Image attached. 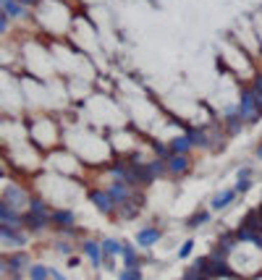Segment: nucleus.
Listing matches in <instances>:
<instances>
[{"label":"nucleus","mask_w":262,"mask_h":280,"mask_svg":"<svg viewBox=\"0 0 262 280\" xmlns=\"http://www.w3.org/2000/svg\"><path fill=\"white\" fill-rule=\"evenodd\" d=\"M236 108H238V113H241V118H244L246 126H254V123H260V120H262V108H260V102H257V97H254V92H252L246 84L241 87V92H238Z\"/></svg>","instance_id":"obj_1"},{"label":"nucleus","mask_w":262,"mask_h":280,"mask_svg":"<svg viewBox=\"0 0 262 280\" xmlns=\"http://www.w3.org/2000/svg\"><path fill=\"white\" fill-rule=\"evenodd\" d=\"M29 202H32V194H29L21 184H5L3 191H0V204L16 210V212H26Z\"/></svg>","instance_id":"obj_2"},{"label":"nucleus","mask_w":262,"mask_h":280,"mask_svg":"<svg viewBox=\"0 0 262 280\" xmlns=\"http://www.w3.org/2000/svg\"><path fill=\"white\" fill-rule=\"evenodd\" d=\"M32 257H29V252H21V249H16L13 254H3V259H0V270H3L5 278H16L21 275V272H29V267H32Z\"/></svg>","instance_id":"obj_3"},{"label":"nucleus","mask_w":262,"mask_h":280,"mask_svg":"<svg viewBox=\"0 0 262 280\" xmlns=\"http://www.w3.org/2000/svg\"><path fill=\"white\" fill-rule=\"evenodd\" d=\"M87 199H89V204L97 210L100 215H105V217H115V215H118V202L113 199L110 191H107L105 186L89 188V191H87Z\"/></svg>","instance_id":"obj_4"},{"label":"nucleus","mask_w":262,"mask_h":280,"mask_svg":"<svg viewBox=\"0 0 262 280\" xmlns=\"http://www.w3.org/2000/svg\"><path fill=\"white\" fill-rule=\"evenodd\" d=\"M52 231H58L60 236H76V212L71 207H55L52 210Z\"/></svg>","instance_id":"obj_5"},{"label":"nucleus","mask_w":262,"mask_h":280,"mask_svg":"<svg viewBox=\"0 0 262 280\" xmlns=\"http://www.w3.org/2000/svg\"><path fill=\"white\" fill-rule=\"evenodd\" d=\"M165 168H168V176L179 181L191 173L194 160H191V155H171V157H165Z\"/></svg>","instance_id":"obj_6"},{"label":"nucleus","mask_w":262,"mask_h":280,"mask_svg":"<svg viewBox=\"0 0 262 280\" xmlns=\"http://www.w3.org/2000/svg\"><path fill=\"white\" fill-rule=\"evenodd\" d=\"M0 241L5 244V249H21L29 241V231L16 225H0Z\"/></svg>","instance_id":"obj_7"},{"label":"nucleus","mask_w":262,"mask_h":280,"mask_svg":"<svg viewBox=\"0 0 262 280\" xmlns=\"http://www.w3.org/2000/svg\"><path fill=\"white\" fill-rule=\"evenodd\" d=\"M24 228L29 231V236H37V233H45L52 228V212L45 215V212H32L26 210L24 212Z\"/></svg>","instance_id":"obj_8"},{"label":"nucleus","mask_w":262,"mask_h":280,"mask_svg":"<svg viewBox=\"0 0 262 280\" xmlns=\"http://www.w3.org/2000/svg\"><path fill=\"white\" fill-rule=\"evenodd\" d=\"M244 118H241V113H238L236 105H228L226 110H223V116H220V128L226 131V136H236V134H241V128H244Z\"/></svg>","instance_id":"obj_9"},{"label":"nucleus","mask_w":262,"mask_h":280,"mask_svg":"<svg viewBox=\"0 0 262 280\" xmlns=\"http://www.w3.org/2000/svg\"><path fill=\"white\" fill-rule=\"evenodd\" d=\"M238 196H241V194L236 191V186L223 188V191H218L210 199V210H212V212H226L228 207H234V204L238 202Z\"/></svg>","instance_id":"obj_10"},{"label":"nucleus","mask_w":262,"mask_h":280,"mask_svg":"<svg viewBox=\"0 0 262 280\" xmlns=\"http://www.w3.org/2000/svg\"><path fill=\"white\" fill-rule=\"evenodd\" d=\"M0 11L8 13L13 21H29L32 19V8H26L21 0H0Z\"/></svg>","instance_id":"obj_11"},{"label":"nucleus","mask_w":262,"mask_h":280,"mask_svg":"<svg viewBox=\"0 0 262 280\" xmlns=\"http://www.w3.org/2000/svg\"><path fill=\"white\" fill-rule=\"evenodd\" d=\"M79 249H81V254L87 257V259L95 264V267L100 270V264H103V241H95V238H81V244H79Z\"/></svg>","instance_id":"obj_12"},{"label":"nucleus","mask_w":262,"mask_h":280,"mask_svg":"<svg viewBox=\"0 0 262 280\" xmlns=\"http://www.w3.org/2000/svg\"><path fill=\"white\" fill-rule=\"evenodd\" d=\"M160 238H163V228H157V225H147V228H142L139 233H136V246H139V249H152Z\"/></svg>","instance_id":"obj_13"},{"label":"nucleus","mask_w":262,"mask_h":280,"mask_svg":"<svg viewBox=\"0 0 262 280\" xmlns=\"http://www.w3.org/2000/svg\"><path fill=\"white\" fill-rule=\"evenodd\" d=\"M168 149H171V155H191L194 152V141L189 139V134H179V136H171L168 139Z\"/></svg>","instance_id":"obj_14"},{"label":"nucleus","mask_w":262,"mask_h":280,"mask_svg":"<svg viewBox=\"0 0 262 280\" xmlns=\"http://www.w3.org/2000/svg\"><path fill=\"white\" fill-rule=\"evenodd\" d=\"M212 220V210L210 207H202V210H197V212H191L186 217V228L189 231H197V228H202V225H207Z\"/></svg>","instance_id":"obj_15"},{"label":"nucleus","mask_w":262,"mask_h":280,"mask_svg":"<svg viewBox=\"0 0 262 280\" xmlns=\"http://www.w3.org/2000/svg\"><path fill=\"white\" fill-rule=\"evenodd\" d=\"M121 259H123V267H139V252H136V246L129 244V241H123Z\"/></svg>","instance_id":"obj_16"},{"label":"nucleus","mask_w":262,"mask_h":280,"mask_svg":"<svg viewBox=\"0 0 262 280\" xmlns=\"http://www.w3.org/2000/svg\"><path fill=\"white\" fill-rule=\"evenodd\" d=\"M121 252H123V241L121 238H113V236H107V238H103V254L105 257H121ZM103 257V259H105Z\"/></svg>","instance_id":"obj_17"},{"label":"nucleus","mask_w":262,"mask_h":280,"mask_svg":"<svg viewBox=\"0 0 262 280\" xmlns=\"http://www.w3.org/2000/svg\"><path fill=\"white\" fill-rule=\"evenodd\" d=\"M52 278V267H45V264H32L29 267V280H50Z\"/></svg>","instance_id":"obj_18"},{"label":"nucleus","mask_w":262,"mask_h":280,"mask_svg":"<svg viewBox=\"0 0 262 280\" xmlns=\"http://www.w3.org/2000/svg\"><path fill=\"white\" fill-rule=\"evenodd\" d=\"M254 92V97H257V102H260V108H262V71H257L254 76L249 79V84H246Z\"/></svg>","instance_id":"obj_19"},{"label":"nucleus","mask_w":262,"mask_h":280,"mask_svg":"<svg viewBox=\"0 0 262 280\" xmlns=\"http://www.w3.org/2000/svg\"><path fill=\"white\" fill-rule=\"evenodd\" d=\"M118 280H142V270L139 267H123Z\"/></svg>","instance_id":"obj_20"},{"label":"nucleus","mask_w":262,"mask_h":280,"mask_svg":"<svg viewBox=\"0 0 262 280\" xmlns=\"http://www.w3.org/2000/svg\"><path fill=\"white\" fill-rule=\"evenodd\" d=\"M194 252V238H186L181 241V249H179V259H189V254Z\"/></svg>","instance_id":"obj_21"},{"label":"nucleus","mask_w":262,"mask_h":280,"mask_svg":"<svg viewBox=\"0 0 262 280\" xmlns=\"http://www.w3.org/2000/svg\"><path fill=\"white\" fill-rule=\"evenodd\" d=\"M241 178H257V170H254L252 165H241V168L236 170V181H241Z\"/></svg>","instance_id":"obj_22"},{"label":"nucleus","mask_w":262,"mask_h":280,"mask_svg":"<svg viewBox=\"0 0 262 280\" xmlns=\"http://www.w3.org/2000/svg\"><path fill=\"white\" fill-rule=\"evenodd\" d=\"M236 191L238 194H246V191H252V186H254V178H241V181H236Z\"/></svg>","instance_id":"obj_23"},{"label":"nucleus","mask_w":262,"mask_h":280,"mask_svg":"<svg viewBox=\"0 0 262 280\" xmlns=\"http://www.w3.org/2000/svg\"><path fill=\"white\" fill-rule=\"evenodd\" d=\"M11 21H13V19L8 16V13H3V11H0V34H3V37L11 32Z\"/></svg>","instance_id":"obj_24"},{"label":"nucleus","mask_w":262,"mask_h":280,"mask_svg":"<svg viewBox=\"0 0 262 280\" xmlns=\"http://www.w3.org/2000/svg\"><path fill=\"white\" fill-rule=\"evenodd\" d=\"M55 252L63 254V257H71V254H74V246L68 244V241H58V244H55Z\"/></svg>","instance_id":"obj_25"},{"label":"nucleus","mask_w":262,"mask_h":280,"mask_svg":"<svg viewBox=\"0 0 262 280\" xmlns=\"http://www.w3.org/2000/svg\"><path fill=\"white\" fill-rule=\"evenodd\" d=\"M21 3H24L26 8H40V5H42V0H21Z\"/></svg>","instance_id":"obj_26"},{"label":"nucleus","mask_w":262,"mask_h":280,"mask_svg":"<svg viewBox=\"0 0 262 280\" xmlns=\"http://www.w3.org/2000/svg\"><path fill=\"white\" fill-rule=\"evenodd\" d=\"M254 160H260V163H262V139H260V144L254 147Z\"/></svg>","instance_id":"obj_27"},{"label":"nucleus","mask_w":262,"mask_h":280,"mask_svg":"<svg viewBox=\"0 0 262 280\" xmlns=\"http://www.w3.org/2000/svg\"><path fill=\"white\" fill-rule=\"evenodd\" d=\"M52 280H68V278H66L60 270H55V267H52Z\"/></svg>","instance_id":"obj_28"},{"label":"nucleus","mask_w":262,"mask_h":280,"mask_svg":"<svg viewBox=\"0 0 262 280\" xmlns=\"http://www.w3.org/2000/svg\"><path fill=\"white\" fill-rule=\"evenodd\" d=\"M5 280H21V275H16V278H5Z\"/></svg>","instance_id":"obj_29"}]
</instances>
